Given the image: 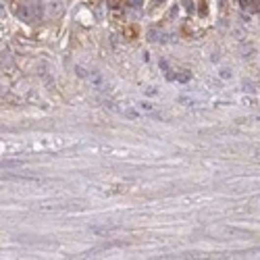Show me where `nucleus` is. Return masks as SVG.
Here are the masks:
<instances>
[{
  "instance_id": "nucleus-1",
  "label": "nucleus",
  "mask_w": 260,
  "mask_h": 260,
  "mask_svg": "<svg viewBox=\"0 0 260 260\" xmlns=\"http://www.w3.org/2000/svg\"><path fill=\"white\" fill-rule=\"evenodd\" d=\"M241 6L246 8V11H258V0H241Z\"/></svg>"
}]
</instances>
